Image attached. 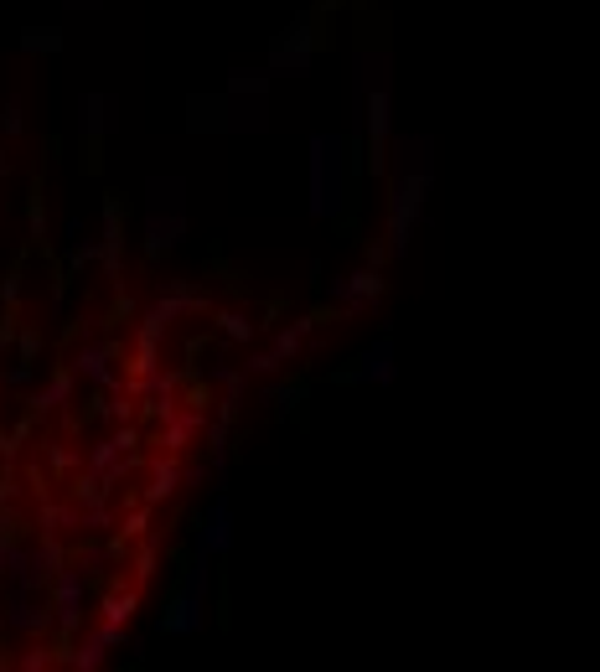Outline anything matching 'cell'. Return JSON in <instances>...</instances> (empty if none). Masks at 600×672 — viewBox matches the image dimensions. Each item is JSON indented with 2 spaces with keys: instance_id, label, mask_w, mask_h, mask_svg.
<instances>
[{
  "instance_id": "6da1fadb",
  "label": "cell",
  "mask_w": 600,
  "mask_h": 672,
  "mask_svg": "<svg viewBox=\"0 0 600 672\" xmlns=\"http://www.w3.org/2000/svg\"><path fill=\"white\" fill-rule=\"evenodd\" d=\"M388 259L409 254L414 228L425 223V202L435 192V140L430 135H388Z\"/></svg>"
},
{
  "instance_id": "7a4b0ae2",
  "label": "cell",
  "mask_w": 600,
  "mask_h": 672,
  "mask_svg": "<svg viewBox=\"0 0 600 672\" xmlns=\"http://www.w3.org/2000/svg\"><path fill=\"white\" fill-rule=\"evenodd\" d=\"M306 207L316 223H342L352 207V156L337 130H316L306 140Z\"/></svg>"
},
{
  "instance_id": "3957f363",
  "label": "cell",
  "mask_w": 600,
  "mask_h": 672,
  "mask_svg": "<svg viewBox=\"0 0 600 672\" xmlns=\"http://www.w3.org/2000/svg\"><path fill=\"white\" fill-rule=\"evenodd\" d=\"M140 238L145 264H161L166 249L187 238V176H150L140 197Z\"/></svg>"
},
{
  "instance_id": "277c9868",
  "label": "cell",
  "mask_w": 600,
  "mask_h": 672,
  "mask_svg": "<svg viewBox=\"0 0 600 672\" xmlns=\"http://www.w3.org/2000/svg\"><path fill=\"white\" fill-rule=\"evenodd\" d=\"M321 26H326L321 11H295L285 32L264 47V73L269 78H306L311 63H316V52L332 47V37H326Z\"/></svg>"
},
{
  "instance_id": "5b68a950",
  "label": "cell",
  "mask_w": 600,
  "mask_h": 672,
  "mask_svg": "<svg viewBox=\"0 0 600 672\" xmlns=\"http://www.w3.org/2000/svg\"><path fill=\"white\" fill-rule=\"evenodd\" d=\"M202 626H207V559L192 554L187 574L176 579V590H171L166 605H161L156 631L171 636V641H187V636H197Z\"/></svg>"
},
{
  "instance_id": "8992f818",
  "label": "cell",
  "mask_w": 600,
  "mask_h": 672,
  "mask_svg": "<svg viewBox=\"0 0 600 672\" xmlns=\"http://www.w3.org/2000/svg\"><path fill=\"white\" fill-rule=\"evenodd\" d=\"M125 357V342H119V336H83V342L68 352V373L78 378V383H94V388H104V393H119V378L114 373V362Z\"/></svg>"
},
{
  "instance_id": "52a82bcc",
  "label": "cell",
  "mask_w": 600,
  "mask_h": 672,
  "mask_svg": "<svg viewBox=\"0 0 600 672\" xmlns=\"http://www.w3.org/2000/svg\"><path fill=\"white\" fill-rule=\"evenodd\" d=\"M125 192H104L99 202V264L109 274V285L114 290H125Z\"/></svg>"
},
{
  "instance_id": "ba28073f",
  "label": "cell",
  "mask_w": 600,
  "mask_h": 672,
  "mask_svg": "<svg viewBox=\"0 0 600 672\" xmlns=\"http://www.w3.org/2000/svg\"><path fill=\"white\" fill-rule=\"evenodd\" d=\"M119 94L109 88H94V94L78 99V135H83V150H88V166H99V145L119 130Z\"/></svg>"
},
{
  "instance_id": "9c48e42d",
  "label": "cell",
  "mask_w": 600,
  "mask_h": 672,
  "mask_svg": "<svg viewBox=\"0 0 600 672\" xmlns=\"http://www.w3.org/2000/svg\"><path fill=\"white\" fill-rule=\"evenodd\" d=\"M326 285V295L337 300V311L342 316H357V311H373V305L383 300V290H388V280H383V269H352V274H337V280H321Z\"/></svg>"
},
{
  "instance_id": "30bf717a",
  "label": "cell",
  "mask_w": 600,
  "mask_h": 672,
  "mask_svg": "<svg viewBox=\"0 0 600 672\" xmlns=\"http://www.w3.org/2000/svg\"><path fill=\"white\" fill-rule=\"evenodd\" d=\"M6 626H11L16 636L52 641V610H47V595H42V590H26V585H11V595H6Z\"/></svg>"
},
{
  "instance_id": "8fae6325",
  "label": "cell",
  "mask_w": 600,
  "mask_h": 672,
  "mask_svg": "<svg viewBox=\"0 0 600 672\" xmlns=\"http://www.w3.org/2000/svg\"><path fill=\"white\" fill-rule=\"evenodd\" d=\"M197 554L202 559H223V554H233V502H228V492H218L213 502H207L202 512H197Z\"/></svg>"
},
{
  "instance_id": "7c38bea8",
  "label": "cell",
  "mask_w": 600,
  "mask_h": 672,
  "mask_svg": "<svg viewBox=\"0 0 600 672\" xmlns=\"http://www.w3.org/2000/svg\"><path fill=\"white\" fill-rule=\"evenodd\" d=\"M394 373H399V362H394V336H378V342L357 357V368H342V373H332V383H373V388H383V383H394Z\"/></svg>"
},
{
  "instance_id": "4fadbf2b",
  "label": "cell",
  "mask_w": 600,
  "mask_h": 672,
  "mask_svg": "<svg viewBox=\"0 0 600 672\" xmlns=\"http://www.w3.org/2000/svg\"><path fill=\"white\" fill-rule=\"evenodd\" d=\"M373 83H394V52H388V42H378V47L363 42L352 52V109L363 104Z\"/></svg>"
},
{
  "instance_id": "5bb4252c",
  "label": "cell",
  "mask_w": 600,
  "mask_h": 672,
  "mask_svg": "<svg viewBox=\"0 0 600 672\" xmlns=\"http://www.w3.org/2000/svg\"><path fill=\"white\" fill-rule=\"evenodd\" d=\"M223 130L228 135H264L269 130V94H223Z\"/></svg>"
},
{
  "instance_id": "9a60e30c",
  "label": "cell",
  "mask_w": 600,
  "mask_h": 672,
  "mask_svg": "<svg viewBox=\"0 0 600 672\" xmlns=\"http://www.w3.org/2000/svg\"><path fill=\"white\" fill-rule=\"evenodd\" d=\"M187 316V305H182V295H156V300H150L145 305V316H140V326H135V347H161V336L176 326V321H182Z\"/></svg>"
},
{
  "instance_id": "2e32d148",
  "label": "cell",
  "mask_w": 600,
  "mask_h": 672,
  "mask_svg": "<svg viewBox=\"0 0 600 672\" xmlns=\"http://www.w3.org/2000/svg\"><path fill=\"white\" fill-rule=\"evenodd\" d=\"M73 393H78V378H73L68 368H57L42 388L26 393V414H32V419H47V414H57L63 404H73Z\"/></svg>"
},
{
  "instance_id": "e0dca14e",
  "label": "cell",
  "mask_w": 600,
  "mask_h": 672,
  "mask_svg": "<svg viewBox=\"0 0 600 672\" xmlns=\"http://www.w3.org/2000/svg\"><path fill=\"white\" fill-rule=\"evenodd\" d=\"M140 471H145V486H140L145 507H161L166 497H176V486H182V466H176L171 455H150Z\"/></svg>"
},
{
  "instance_id": "ac0fdd59",
  "label": "cell",
  "mask_w": 600,
  "mask_h": 672,
  "mask_svg": "<svg viewBox=\"0 0 600 672\" xmlns=\"http://www.w3.org/2000/svg\"><path fill=\"white\" fill-rule=\"evenodd\" d=\"M202 419H207V409H182V404H176V414H166L156 424V445H166V455L187 450V440L202 430Z\"/></svg>"
},
{
  "instance_id": "d6986e66",
  "label": "cell",
  "mask_w": 600,
  "mask_h": 672,
  "mask_svg": "<svg viewBox=\"0 0 600 672\" xmlns=\"http://www.w3.org/2000/svg\"><path fill=\"white\" fill-rule=\"evenodd\" d=\"M135 610H140V590L125 585V574H114L109 579V590L99 600V621H114V626H130L135 621Z\"/></svg>"
},
{
  "instance_id": "ffe728a7",
  "label": "cell",
  "mask_w": 600,
  "mask_h": 672,
  "mask_svg": "<svg viewBox=\"0 0 600 672\" xmlns=\"http://www.w3.org/2000/svg\"><path fill=\"white\" fill-rule=\"evenodd\" d=\"M223 94H187V130L192 135H218L223 130Z\"/></svg>"
},
{
  "instance_id": "44dd1931",
  "label": "cell",
  "mask_w": 600,
  "mask_h": 672,
  "mask_svg": "<svg viewBox=\"0 0 600 672\" xmlns=\"http://www.w3.org/2000/svg\"><path fill=\"white\" fill-rule=\"evenodd\" d=\"M26 243L47 249V192H42V171H32L26 181Z\"/></svg>"
},
{
  "instance_id": "7402d4cb",
  "label": "cell",
  "mask_w": 600,
  "mask_h": 672,
  "mask_svg": "<svg viewBox=\"0 0 600 672\" xmlns=\"http://www.w3.org/2000/svg\"><path fill=\"white\" fill-rule=\"evenodd\" d=\"M26 559H32V574H37L42 585H47V574L68 564V548L57 543V533H42V538H37L32 548H26Z\"/></svg>"
},
{
  "instance_id": "603a6c76",
  "label": "cell",
  "mask_w": 600,
  "mask_h": 672,
  "mask_svg": "<svg viewBox=\"0 0 600 672\" xmlns=\"http://www.w3.org/2000/svg\"><path fill=\"white\" fill-rule=\"evenodd\" d=\"M63 481H68V502H78V507H88V502H104V497H109V486L99 481V471H88V466L68 471Z\"/></svg>"
},
{
  "instance_id": "cb8c5ba5",
  "label": "cell",
  "mask_w": 600,
  "mask_h": 672,
  "mask_svg": "<svg viewBox=\"0 0 600 672\" xmlns=\"http://www.w3.org/2000/svg\"><path fill=\"white\" fill-rule=\"evenodd\" d=\"M207 316L218 321L223 342H233V347H249V342H254V331H259V321H249L244 311H233V305H228V311H207Z\"/></svg>"
},
{
  "instance_id": "d4e9b609",
  "label": "cell",
  "mask_w": 600,
  "mask_h": 672,
  "mask_svg": "<svg viewBox=\"0 0 600 672\" xmlns=\"http://www.w3.org/2000/svg\"><path fill=\"white\" fill-rule=\"evenodd\" d=\"M63 42H68V37L57 32V26H26V32L16 37V47H21L26 57H37V52L52 57V52H63Z\"/></svg>"
},
{
  "instance_id": "484cf974",
  "label": "cell",
  "mask_w": 600,
  "mask_h": 672,
  "mask_svg": "<svg viewBox=\"0 0 600 672\" xmlns=\"http://www.w3.org/2000/svg\"><path fill=\"white\" fill-rule=\"evenodd\" d=\"M42 466H47V476H52V481H63L68 471H78V466H83V455H78V450H68L63 440H42Z\"/></svg>"
},
{
  "instance_id": "4316f807",
  "label": "cell",
  "mask_w": 600,
  "mask_h": 672,
  "mask_svg": "<svg viewBox=\"0 0 600 672\" xmlns=\"http://www.w3.org/2000/svg\"><path fill=\"white\" fill-rule=\"evenodd\" d=\"M269 78L264 68H233L228 78H223V94H269Z\"/></svg>"
},
{
  "instance_id": "83f0119b",
  "label": "cell",
  "mask_w": 600,
  "mask_h": 672,
  "mask_svg": "<svg viewBox=\"0 0 600 672\" xmlns=\"http://www.w3.org/2000/svg\"><path fill=\"white\" fill-rule=\"evenodd\" d=\"M68 559H73V564H78L83 574H104V569H109V554H104V543H99L94 533H83V543L73 548Z\"/></svg>"
},
{
  "instance_id": "f1b7e54d",
  "label": "cell",
  "mask_w": 600,
  "mask_h": 672,
  "mask_svg": "<svg viewBox=\"0 0 600 672\" xmlns=\"http://www.w3.org/2000/svg\"><path fill=\"white\" fill-rule=\"evenodd\" d=\"M264 404H275L280 414H295L300 404H306V383H269L264 393H259Z\"/></svg>"
},
{
  "instance_id": "f546056e",
  "label": "cell",
  "mask_w": 600,
  "mask_h": 672,
  "mask_svg": "<svg viewBox=\"0 0 600 672\" xmlns=\"http://www.w3.org/2000/svg\"><path fill=\"white\" fill-rule=\"evenodd\" d=\"M94 259H99V243H94V238H73V243H68V254H63V264H57V269L78 274V269H88Z\"/></svg>"
},
{
  "instance_id": "4dcf8cb0",
  "label": "cell",
  "mask_w": 600,
  "mask_h": 672,
  "mask_svg": "<svg viewBox=\"0 0 600 672\" xmlns=\"http://www.w3.org/2000/svg\"><path fill=\"white\" fill-rule=\"evenodd\" d=\"M114 455H125V450H119V440H114V430H109V435H99L94 445H88V455H83V466H88V471H104V466L114 461Z\"/></svg>"
},
{
  "instance_id": "1f68e13d",
  "label": "cell",
  "mask_w": 600,
  "mask_h": 672,
  "mask_svg": "<svg viewBox=\"0 0 600 672\" xmlns=\"http://www.w3.org/2000/svg\"><path fill=\"white\" fill-rule=\"evenodd\" d=\"M280 368H285V357H280L275 347H269V352H249V362H244L249 378H275Z\"/></svg>"
},
{
  "instance_id": "d6a6232c",
  "label": "cell",
  "mask_w": 600,
  "mask_h": 672,
  "mask_svg": "<svg viewBox=\"0 0 600 672\" xmlns=\"http://www.w3.org/2000/svg\"><path fill=\"white\" fill-rule=\"evenodd\" d=\"M68 269H52V285H47V316H63L68 311Z\"/></svg>"
},
{
  "instance_id": "836d02e7",
  "label": "cell",
  "mask_w": 600,
  "mask_h": 672,
  "mask_svg": "<svg viewBox=\"0 0 600 672\" xmlns=\"http://www.w3.org/2000/svg\"><path fill=\"white\" fill-rule=\"evenodd\" d=\"M300 347H306V331H300L295 321H290L285 331H275V352H280L285 362H295V357H300Z\"/></svg>"
},
{
  "instance_id": "e575fe53",
  "label": "cell",
  "mask_w": 600,
  "mask_h": 672,
  "mask_svg": "<svg viewBox=\"0 0 600 672\" xmlns=\"http://www.w3.org/2000/svg\"><path fill=\"white\" fill-rule=\"evenodd\" d=\"M156 554H161V538H150V543L140 548V554H130V564H135V579H140V585H145L150 574H156Z\"/></svg>"
},
{
  "instance_id": "d590c367",
  "label": "cell",
  "mask_w": 600,
  "mask_h": 672,
  "mask_svg": "<svg viewBox=\"0 0 600 672\" xmlns=\"http://www.w3.org/2000/svg\"><path fill=\"white\" fill-rule=\"evenodd\" d=\"M207 378H213L223 393H244L249 388V373L244 368H207Z\"/></svg>"
},
{
  "instance_id": "8d00e7d4",
  "label": "cell",
  "mask_w": 600,
  "mask_h": 672,
  "mask_svg": "<svg viewBox=\"0 0 600 672\" xmlns=\"http://www.w3.org/2000/svg\"><path fill=\"white\" fill-rule=\"evenodd\" d=\"M156 368H161V347H135V352H130V373H135V378L156 373Z\"/></svg>"
},
{
  "instance_id": "74e56055",
  "label": "cell",
  "mask_w": 600,
  "mask_h": 672,
  "mask_svg": "<svg viewBox=\"0 0 600 672\" xmlns=\"http://www.w3.org/2000/svg\"><path fill=\"white\" fill-rule=\"evenodd\" d=\"M94 636L104 641V652H119V647L130 652V636H125V626H114V621H99V626H94Z\"/></svg>"
},
{
  "instance_id": "f35d334b",
  "label": "cell",
  "mask_w": 600,
  "mask_h": 672,
  "mask_svg": "<svg viewBox=\"0 0 600 672\" xmlns=\"http://www.w3.org/2000/svg\"><path fill=\"white\" fill-rule=\"evenodd\" d=\"M21 481H26V486H32V492H37V497H52V476H47V466H42V461H26Z\"/></svg>"
},
{
  "instance_id": "ab89813d",
  "label": "cell",
  "mask_w": 600,
  "mask_h": 672,
  "mask_svg": "<svg viewBox=\"0 0 600 672\" xmlns=\"http://www.w3.org/2000/svg\"><path fill=\"white\" fill-rule=\"evenodd\" d=\"M0 305H6V311H16V305H21V269L0 274Z\"/></svg>"
},
{
  "instance_id": "60d3db41",
  "label": "cell",
  "mask_w": 600,
  "mask_h": 672,
  "mask_svg": "<svg viewBox=\"0 0 600 672\" xmlns=\"http://www.w3.org/2000/svg\"><path fill=\"white\" fill-rule=\"evenodd\" d=\"M37 352H42V331L26 326V331L16 336V362H37Z\"/></svg>"
},
{
  "instance_id": "b9f144b4",
  "label": "cell",
  "mask_w": 600,
  "mask_h": 672,
  "mask_svg": "<svg viewBox=\"0 0 600 672\" xmlns=\"http://www.w3.org/2000/svg\"><path fill=\"white\" fill-rule=\"evenodd\" d=\"M52 662V647H47V641H37V647H26L21 657H16V667H26V672H42Z\"/></svg>"
},
{
  "instance_id": "7bdbcfd3",
  "label": "cell",
  "mask_w": 600,
  "mask_h": 672,
  "mask_svg": "<svg viewBox=\"0 0 600 672\" xmlns=\"http://www.w3.org/2000/svg\"><path fill=\"white\" fill-rule=\"evenodd\" d=\"M21 125H26V119H21V99H6V104H0V135H21Z\"/></svg>"
},
{
  "instance_id": "ee69618b",
  "label": "cell",
  "mask_w": 600,
  "mask_h": 672,
  "mask_svg": "<svg viewBox=\"0 0 600 672\" xmlns=\"http://www.w3.org/2000/svg\"><path fill=\"white\" fill-rule=\"evenodd\" d=\"M213 404H218V414H213V419L233 424L238 414H244V393H223V399H213Z\"/></svg>"
},
{
  "instance_id": "f6af8a7d",
  "label": "cell",
  "mask_w": 600,
  "mask_h": 672,
  "mask_svg": "<svg viewBox=\"0 0 600 672\" xmlns=\"http://www.w3.org/2000/svg\"><path fill=\"white\" fill-rule=\"evenodd\" d=\"M135 311H140V305H135V300H130L125 290H119V295H114V305H109V316H104V321H109V326H119V321H130Z\"/></svg>"
},
{
  "instance_id": "bcb514c9",
  "label": "cell",
  "mask_w": 600,
  "mask_h": 672,
  "mask_svg": "<svg viewBox=\"0 0 600 672\" xmlns=\"http://www.w3.org/2000/svg\"><path fill=\"white\" fill-rule=\"evenodd\" d=\"M104 554H109V564H130V538H125V533L104 538Z\"/></svg>"
},
{
  "instance_id": "7dc6e473",
  "label": "cell",
  "mask_w": 600,
  "mask_h": 672,
  "mask_svg": "<svg viewBox=\"0 0 600 672\" xmlns=\"http://www.w3.org/2000/svg\"><path fill=\"white\" fill-rule=\"evenodd\" d=\"M187 383H192V393H187V399H176V404H187V409H207V404H213L207 383H197V378H187Z\"/></svg>"
},
{
  "instance_id": "c3c4849f",
  "label": "cell",
  "mask_w": 600,
  "mask_h": 672,
  "mask_svg": "<svg viewBox=\"0 0 600 672\" xmlns=\"http://www.w3.org/2000/svg\"><path fill=\"white\" fill-rule=\"evenodd\" d=\"M21 445H26V435L21 430H6V435H0V461H16Z\"/></svg>"
},
{
  "instance_id": "681fc988",
  "label": "cell",
  "mask_w": 600,
  "mask_h": 672,
  "mask_svg": "<svg viewBox=\"0 0 600 672\" xmlns=\"http://www.w3.org/2000/svg\"><path fill=\"white\" fill-rule=\"evenodd\" d=\"M363 264H368V269H383V264H388V243H378V238H373L368 249H363Z\"/></svg>"
},
{
  "instance_id": "f907efd6",
  "label": "cell",
  "mask_w": 600,
  "mask_h": 672,
  "mask_svg": "<svg viewBox=\"0 0 600 672\" xmlns=\"http://www.w3.org/2000/svg\"><path fill=\"white\" fill-rule=\"evenodd\" d=\"M16 497H21V481H16V476L6 471V476H0V507H11Z\"/></svg>"
},
{
  "instance_id": "816d5d0a",
  "label": "cell",
  "mask_w": 600,
  "mask_h": 672,
  "mask_svg": "<svg viewBox=\"0 0 600 672\" xmlns=\"http://www.w3.org/2000/svg\"><path fill=\"white\" fill-rule=\"evenodd\" d=\"M32 378H37V368H32V362H16V368L6 373V383H16V388H26Z\"/></svg>"
},
{
  "instance_id": "f5cc1de1",
  "label": "cell",
  "mask_w": 600,
  "mask_h": 672,
  "mask_svg": "<svg viewBox=\"0 0 600 672\" xmlns=\"http://www.w3.org/2000/svg\"><path fill=\"white\" fill-rule=\"evenodd\" d=\"M16 342V311H6V321H0V347Z\"/></svg>"
},
{
  "instance_id": "db71d44e",
  "label": "cell",
  "mask_w": 600,
  "mask_h": 672,
  "mask_svg": "<svg viewBox=\"0 0 600 672\" xmlns=\"http://www.w3.org/2000/svg\"><path fill=\"white\" fill-rule=\"evenodd\" d=\"M63 6H68V11H99L104 0H63Z\"/></svg>"
},
{
  "instance_id": "11a10c76",
  "label": "cell",
  "mask_w": 600,
  "mask_h": 672,
  "mask_svg": "<svg viewBox=\"0 0 600 672\" xmlns=\"http://www.w3.org/2000/svg\"><path fill=\"white\" fill-rule=\"evenodd\" d=\"M218 621H228V585L218 579Z\"/></svg>"
},
{
  "instance_id": "9f6ffc18",
  "label": "cell",
  "mask_w": 600,
  "mask_h": 672,
  "mask_svg": "<svg viewBox=\"0 0 600 672\" xmlns=\"http://www.w3.org/2000/svg\"><path fill=\"white\" fill-rule=\"evenodd\" d=\"M342 6H347V0H316V11H321V16H332V11H342Z\"/></svg>"
},
{
  "instance_id": "6f0895ef",
  "label": "cell",
  "mask_w": 600,
  "mask_h": 672,
  "mask_svg": "<svg viewBox=\"0 0 600 672\" xmlns=\"http://www.w3.org/2000/svg\"><path fill=\"white\" fill-rule=\"evenodd\" d=\"M11 176V161H6V150H0V181H6Z\"/></svg>"
},
{
  "instance_id": "680465c9",
  "label": "cell",
  "mask_w": 600,
  "mask_h": 672,
  "mask_svg": "<svg viewBox=\"0 0 600 672\" xmlns=\"http://www.w3.org/2000/svg\"><path fill=\"white\" fill-rule=\"evenodd\" d=\"M0 667H11V657H6V652H0Z\"/></svg>"
},
{
  "instance_id": "91938a15",
  "label": "cell",
  "mask_w": 600,
  "mask_h": 672,
  "mask_svg": "<svg viewBox=\"0 0 600 672\" xmlns=\"http://www.w3.org/2000/svg\"><path fill=\"white\" fill-rule=\"evenodd\" d=\"M0 393H6V373H0Z\"/></svg>"
}]
</instances>
